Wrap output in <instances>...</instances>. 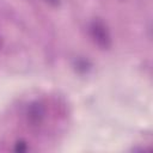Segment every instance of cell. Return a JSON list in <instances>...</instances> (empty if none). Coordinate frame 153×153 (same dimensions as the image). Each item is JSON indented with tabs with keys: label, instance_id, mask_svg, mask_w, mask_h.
Returning <instances> with one entry per match:
<instances>
[{
	"label": "cell",
	"instance_id": "1",
	"mask_svg": "<svg viewBox=\"0 0 153 153\" xmlns=\"http://www.w3.org/2000/svg\"><path fill=\"white\" fill-rule=\"evenodd\" d=\"M88 35L92 39V42L103 50H106L111 47L112 39L111 33L104 22L100 19H93L88 24Z\"/></svg>",
	"mask_w": 153,
	"mask_h": 153
},
{
	"label": "cell",
	"instance_id": "2",
	"mask_svg": "<svg viewBox=\"0 0 153 153\" xmlns=\"http://www.w3.org/2000/svg\"><path fill=\"white\" fill-rule=\"evenodd\" d=\"M45 116V110H44V106L38 103V102H33L31 103L27 109H26V117H27V121L33 124V126H38L42 123L43 118Z\"/></svg>",
	"mask_w": 153,
	"mask_h": 153
},
{
	"label": "cell",
	"instance_id": "3",
	"mask_svg": "<svg viewBox=\"0 0 153 153\" xmlns=\"http://www.w3.org/2000/svg\"><path fill=\"white\" fill-rule=\"evenodd\" d=\"M16 151H19V152L26 151V145H25L24 142H18L17 146H16Z\"/></svg>",
	"mask_w": 153,
	"mask_h": 153
},
{
	"label": "cell",
	"instance_id": "4",
	"mask_svg": "<svg viewBox=\"0 0 153 153\" xmlns=\"http://www.w3.org/2000/svg\"><path fill=\"white\" fill-rule=\"evenodd\" d=\"M48 2H50V4H53V5H57L59 4V0H47Z\"/></svg>",
	"mask_w": 153,
	"mask_h": 153
}]
</instances>
